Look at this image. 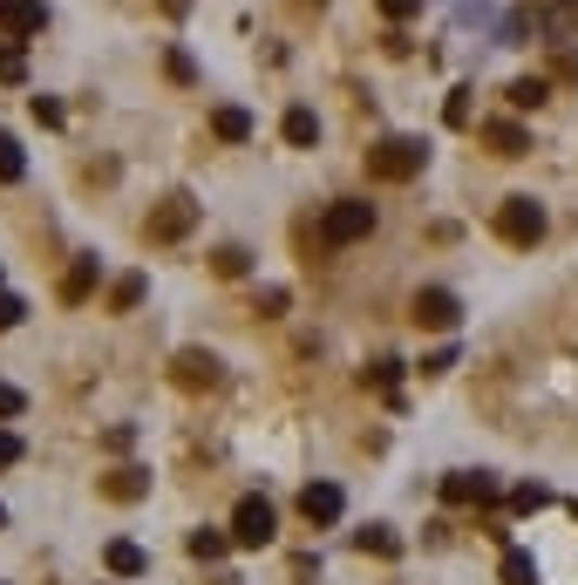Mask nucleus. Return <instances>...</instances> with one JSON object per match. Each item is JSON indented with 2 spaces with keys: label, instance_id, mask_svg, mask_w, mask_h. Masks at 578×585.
<instances>
[{
  "label": "nucleus",
  "instance_id": "obj_4",
  "mask_svg": "<svg viewBox=\"0 0 578 585\" xmlns=\"http://www.w3.org/2000/svg\"><path fill=\"white\" fill-rule=\"evenodd\" d=\"M272 538H280L272 504H266V497H239V511H232V545H239V551H266Z\"/></svg>",
  "mask_w": 578,
  "mask_h": 585
},
{
  "label": "nucleus",
  "instance_id": "obj_24",
  "mask_svg": "<svg viewBox=\"0 0 578 585\" xmlns=\"http://www.w3.org/2000/svg\"><path fill=\"white\" fill-rule=\"evenodd\" d=\"M504 585H538V565H531V551H504Z\"/></svg>",
  "mask_w": 578,
  "mask_h": 585
},
{
  "label": "nucleus",
  "instance_id": "obj_36",
  "mask_svg": "<svg viewBox=\"0 0 578 585\" xmlns=\"http://www.w3.org/2000/svg\"><path fill=\"white\" fill-rule=\"evenodd\" d=\"M191 8V0H164V14H184Z\"/></svg>",
  "mask_w": 578,
  "mask_h": 585
},
{
  "label": "nucleus",
  "instance_id": "obj_11",
  "mask_svg": "<svg viewBox=\"0 0 578 585\" xmlns=\"http://www.w3.org/2000/svg\"><path fill=\"white\" fill-rule=\"evenodd\" d=\"M484 143H490V157H524V150H531V130L511 123V116H497V123H484Z\"/></svg>",
  "mask_w": 578,
  "mask_h": 585
},
{
  "label": "nucleus",
  "instance_id": "obj_38",
  "mask_svg": "<svg viewBox=\"0 0 578 585\" xmlns=\"http://www.w3.org/2000/svg\"><path fill=\"white\" fill-rule=\"evenodd\" d=\"M218 585H239V578H218Z\"/></svg>",
  "mask_w": 578,
  "mask_h": 585
},
{
  "label": "nucleus",
  "instance_id": "obj_39",
  "mask_svg": "<svg viewBox=\"0 0 578 585\" xmlns=\"http://www.w3.org/2000/svg\"><path fill=\"white\" fill-rule=\"evenodd\" d=\"M571 518H578V504H571Z\"/></svg>",
  "mask_w": 578,
  "mask_h": 585
},
{
  "label": "nucleus",
  "instance_id": "obj_17",
  "mask_svg": "<svg viewBox=\"0 0 578 585\" xmlns=\"http://www.w3.org/2000/svg\"><path fill=\"white\" fill-rule=\"evenodd\" d=\"M184 545H191V558H197V565H218V558L232 551V531H211V524H205V531H191Z\"/></svg>",
  "mask_w": 578,
  "mask_h": 585
},
{
  "label": "nucleus",
  "instance_id": "obj_16",
  "mask_svg": "<svg viewBox=\"0 0 578 585\" xmlns=\"http://www.w3.org/2000/svg\"><path fill=\"white\" fill-rule=\"evenodd\" d=\"M150 491V470H110L103 476V497H116V504H137Z\"/></svg>",
  "mask_w": 578,
  "mask_h": 585
},
{
  "label": "nucleus",
  "instance_id": "obj_34",
  "mask_svg": "<svg viewBox=\"0 0 578 585\" xmlns=\"http://www.w3.org/2000/svg\"><path fill=\"white\" fill-rule=\"evenodd\" d=\"M259 314H266V320L286 314V287H266V293H259Z\"/></svg>",
  "mask_w": 578,
  "mask_h": 585
},
{
  "label": "nucleus",
  "instance_id": "obj_25",
  "mask_svg": "<svg viewBox=\"0 0 578 585\" xmlns=\"http://www.w3.org/2000/svg\"><path fill=\"white\" fill-rule=\"evenodd\" d=\"M544 504H551V491H544V483H517V491H511V511H524V518H531V511H544Z\"/></svg>",
  "mask_w": 578,
  "mask_h": 585
},
{
  "label": "nucleus",
  "instance_id": "obj_6",
  "mask_svg": "<svg viewBox=\"0 0 578 585\" xmlns=\"http://www.w3.org/2000/svg\"><path fill=\"white\" fill-rule=\"evenodd\" d=\"M463 320V300L449 287H422L415 293V327H429V334H449V327Z\"/></svg>",
  "mask_w": 578,
  "mask_h": 585
},
{
  "label": "nucleus",
  "instance_id": "obj_33",
  "mask_svg": "<svg viewBox=\"0 0 578 585\" xmlns=\"http://www.w3.org/2000/svg\"><path fill=\"white\" fill-rule=\"evenodd\" d=\"M382 14H388V21H415L422 0H382Z\"/></svg>",
  "mask_w": 578,
  "mask_h": 585
},
{
  "label": "nucleus",
  "instance_id": "obj_3",
  "mask_svg": "<svg viewBox=\"0 0 578 585\" xmlns=\"http://www.w3.org/2000/svg\"><path fill=\"white\" fill-rule=\"evenodd\" d=\"M497 239L517 245V252H531V245L544 239V205H538L531 191H511L504 205H497Z\"/></svg>",
  "mask_w": 578,
  "mask_h": 585
},
{
  "label": "nucleus",
  "instance_id": "obj_12",
  "mask_svg": "<svg viewBox=\"0 0 578 585\" xmlns=\"http://www.w3.org/2000/svg\"><path fill=\"white\" fill-rule=\"evenodd\" d=\"M211 137H218V143H253V110L218 103V110H211Z\"/></svg>",
  "mask_w": 578,
  "mask_h": 585
},
{
  "label": "nucleus",
  "instance_id": "obj_1",
  "mask_svg": "<svg viewBox=\"0 0 578 585\" xmlns=\"http://www.w3.org/2000/svg\"><path fill=\"white\" fill-rule=\"evenodd\" d=\"M422 164H429V143L422 137H382L368 150V177L374 185H409V177H422Z\"/></svg>",
  "mask_w": 578,
  "mask_h": 585
},
{
  "label": "nucleus",
  "instance_id": "obj_21",
  "mask_svg": "<svg viewBox=\"0 0 578 585\" xmlns=\"http://www.w3.org/2000/svg\"><path fill=\"white\" fill-rule=\"evenodd\" d=\"M544 96H551V82H544V75H524V82H511V103H517V110H538Z\"/></svg>",
  "mask_w": 578,
  "mask_h": 585
},
{
  "label": "nucleus",
  "instance_id": "obj_22",
  "mask_svg": "<svg viewBox=\"0 0 578 585\" xmlns=\"http://www.w3.org/2000/svg\"><path fill=\"white\" fill-rule=\"evenodd\" d=\"M218 279H245V266H253V252H245V245H218Z\"/></svg>",
  "mask_w": 578,
  "mask_h": 585
},
{
  "label": "nucleus",
  "instance_id": "obj_26",
  "mask_svg": "<svg viewBox=\"0 0 578 585\" xmlns=\"http://www.w3.org/2000/svg\"><path fill=\"white\" fill-rule=\"evenodd\" d=\"M164 68H170V82H184V89L197 82V62L184 55V48H170V55H164Z\"/></svg>",
  "mask_w": 578,
  "mask_h": 585
},
{
  "label": "nucleus",
  "instance_id": "obj_14",
  "mask_svg": "<svg viewBox=\"0 0 578 585\" xmlns=\"http://www.w3.org/2000/svg\"><path fill=\"white\" fill-rule=\"evenodd\" d=\"M103 565H110L116 578H143V572H150V551H143V545H130V538H116V545L103 551Z\"/></svg>",
  "mask_w": 578,
  "mask_h": 585
},
{
  "label": "nucleus",
  "instance_id": "obj_29",
  "mask_svg": "<svg viewBox=\"0 0 578 585\" xmlns=\"http://www.w3.org/2000/svg\"><path fill=\"white\" fill-rule=\"evenodd\" d=\"M21 409H28V395H21V389H14V381H0V422H14Z\"/></svg>",
  "mask_w": 578,
  "mask_h": 585
},
{
  "label": "nucleus",
  "instance_id": "obj_10",
  "mask_svg": "<svg viewBox=\"0 0 578 585\" xmlns=\"http://www.w3.org/2000/svg\"><path fill=\"white\" fill-rule=\"evenodd\" d=\"M0 28H8L14 41H28V35L48 28V8L41 0H0Z\"/></svg>",
  "mask_w": 578,
  "mask_h": 585
},
{
  "label": "nucleus",
  "instance_id": "obj_9",
  "mask_svg": "<svg viewBox=\"0 0 578 585\" xmlns=\"http://www.w3.org/2000/svg\"><path fill=\"white\" fill-rule=\"evenodd\" d=\"M341 511H347L341 483H307V491H299V518L307 524H341Z\"/></svg>",
  "mask_w": 578,
  "mask_h": 585
},
{
  "label": "nucleus",
  "instance_id": "obj_35",
  "mask_svg": "<svg viewBox=\"0 0 578 585\" xmlns=\"http://www.w3.org/2000/svg\"><path fill=\"white\" fill-rule=\"evenodd\" d=\"M0 82H21V48H0Z\"/></svg>",
  "mask_w": 578,
  "mask_h": 585
},
{
  "label": "nucleus",
  "instance_id": "obj_37",
  "mask_svg": "<svg viewBox=\"0 0 578 585\" xmlns=\"http://www.w3.org/2000/svg\"><path fill=\"white\" fill-rule=\"evenodd\" d=\"M0 524H8V504H0Z\"/></svg>",
  "mask_w": 578,
  "mask_h": 585
},
{
  "label": "nucleus",
  "instance_id": "obj_19",
  "mask_svg": "<svg viewBox=\"0 0 578 585\" xmlns=\"http://www.w3.org/2000/svg\"><path fill=\"white\" fill-rule=\"evenodd\" d=\"M355 551H374V558H401V538L388 524H368V531H355Z\"/></svg>",
  "mask_w": 578,
  "mask_h": 585
},
{
  "label": "nucleus",
  "instance_id": "obj_2",
  "mask_svg": "<svg viewBox=\"0 0 578 585\" xmlns=\"http://www.w3.org/2000/svg\"><path fill=\"white\" fill-rule=\"evenodd\" d=\"M374 232V205H368V198H334V205H326L320 212V245H361Z\"/></svg>",
  "mask_w": 578,
  "mask_h": 585
},
{
  "label": "nucleus",
  "instance_id": "obj_32",
  "mask_svg": "<svg viewBox=\"0 0 578 585\" xmlns=\"http://www.w3.org/2000/svg\"><path fill=\"white\" fill-rule=\"evenodd\" d=\"M449 368H457V347H436L429 361H422V374H449Z\"/></svg>",
  "mask_w": 578,
  "mask_h": 585
},
{
  "label": "nucleus",
  "instance_id": "obj_30",
  "mask_svg": "<svg viewBox=\"0 0 578 585\" xmlns=\"http://www.w3.org/2000/svg\"><path fill=\"white\" fill-rule=\"evenodd\" d=\"M21 314H28V300H14V293H0V334H8V327H21Z\"/></svg>",
  "mask_w": 578,
  "mask_h": 585
},
{
  "label": "nucleus",
  "instance_id": "obj_7",
  "mask_svg": "<svg viewBox=\"0 0 578 585\" xmlns=\"http://www.w3.org/2000/svg\"><path fill=\"white\" fill-rule=\"evenodd\" d=\"M218 354H205V347H178V361H170V381H178V389H218Z\"/></svg>",
  "mask_w": 578,
  "mask_h": 585
},
{
  "label": "nucleus",
  "instance_id": "obj_20",
  "mask_svg": "<svg viewBox=\"0 0 578 585\" xmlns=\"http://www.w3.org/2000/svg\"><path fill=\"white\" fill-rule=\"evenodd\" d=\"M21 170H28V157H21V137L0 130V185H21Z\"/></svg>",
  "mask_w": 578,
  "mask_h": 585
},
{
  "label": "nucleus",
  "instance_id": "obj_27",
  "mask_svg": "<svg viewBox=\"0 0 578 585\" xmlns=\"http://www.w3.org/2000/svg\"><path fill=\"white\" fill-rule=\"evenodd\" d=\"M449 130H470V89H449Z\"/></svg>",
  "mask_w": 578,
  "mask_h": 585
},
{
  "label": "nucleus",
  "instance_id": "obj_15",
  "mask_svg": "<svg viewBox=\"0 0 578 585\" xmlns=\"http://www.w3.org/2000/svg\"><path fill=\"white\" fill-rule=\"evenodd\" d=\"M280 137H286L293 150H307V143H320V116H313L307 103H293V110H286V123H280Z\"/></svg>",
  "mask_w": 578,
  "mask_h": 585
},
{
  "label": "nucleus",
  "instance_id": "obj_8",
  "mask_svg": "<svg viewBox=\"0 0 578 585\" xmlns=\"http://www.w3.org/2000/svg\"><path fill=\"white\" fill-rule=\"evenodd\" d=\"M442 497L449 504H497V476L490 470H449L442 476Z\"/></svg>",
  "mask_w": 578,
  "mask_h": 585
},
{
  "label": "nucleus",
  "instance_id": "obj_13",
  "mask_svg": "<svg viewBox=\"0 0 578 585\" xmlns=\"http://www.w3.org/2000/svg\"><path fill=\"white\" fill-rule=\"evenodd\" d=\"M95 279H103V259H75L62 272V300H68V307H82V300L95 293Z\"/></svg>",
  "mask_w": 578,
  "mask_h": 585
},
{
  "label": "nucleus",
  "instance_id": "obj_31",
  "mask_svg": "<svg viewBox=\"0 0 578 585\" xmlns=\"http://www.w3.org/2000/svg\"><path fill=\"white\" fill-rule=\"evenodd\" d=\"M14 463H21V436H14L8 422H0V470H14Z\"/></svg>",
  "mask_w": 578,
  "mask_h": 585
},
{
  "label": "nucleus",
  "instance_id": "obj_18",
  "mask_svg": "<svg viewBox=\"0 0 578 585\" xmlns=\"http://www.w3.org/2000/svg\"><path fill=\"white\" fill-rule=\"evenodd\" d=\"M143 293H150V279H143V272H123L116 287H110V307H116V314H137Z\"/></svg>",
  "mask_w": 578,
  "mask_h": 585
},
{
  "label": "nucleus",
  "instance_id": "obj_5",
  "mask_svg": "<svg viewBox=\"0 0 578 585\" xmlns=\"http://www.w3.org/2000/svg\"><path fill=\"white\" fill-rule=\"evenodd\" d=\"M191 225H197V198H191V191H170L164 205L150 212L143 232H150V245H178V239L191 232Z\"/></svg>",
  "mask_w": 578,
  "mask_h": 585
},
{
  "label": "nucleus",
  "instance_id": "obj_23",
  "mask_svg": "<svg viewBox=\"0 0 578 585\" xmlns=\"http://www.w3.org/2000/svg\"><path fill=\"white\" fill-rule=\"evenodd\" d=\"M368 389L395 402V389H401V361H374V368H368Z\"/></svg>",
  "mask_w": 578,
  "mask_h": 585
},
{
  "label": "nucleus",
  "instance_id": "obj_28",
  "mask_svg": "<svg viewBox=\"0 0 578 585\" xmlns=\"http://www.w3.org/2000/svg\"><path fill=\"white\" fill-rule=\"evenodd\" d=\"M35 123H41V130H62V103H55V96H35Z\"/></svg>",
  "mask_w": 578,
  "mask_h": 585
}]
</instances>
